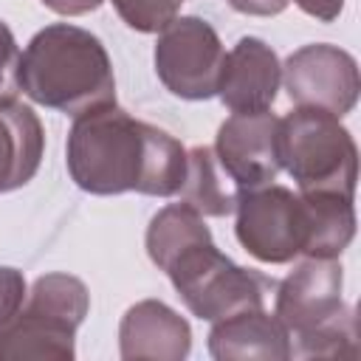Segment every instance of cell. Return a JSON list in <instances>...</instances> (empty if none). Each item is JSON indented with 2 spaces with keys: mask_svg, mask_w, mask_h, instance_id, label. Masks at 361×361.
Listing matches in <instances>:
<instances>
[{
  "mask_svg": "<svg viewBox=\"0 0 361 361\" xmlns=\"http://www.w3.org/2000/svg\"><path fill=\"white\" fill-rule=\"evenodd\" d=\"M214 155L237 189H257L276 178L279 166V118L268 110L228 116L214 141Z\"/></svg>",
  "mask_w": 361,
  "mask_h": 361,
  "instance_id": "30bf717a",
  "label": "cell"
},
{
  "mask_svg": "<svg viewBox=\"0 0 361 361\" xmlns=\"http://www.w3.org/2000/svg\"><path fill=\"white\" fill-rule=\"evenodd\" d=\"M45 8L62 14V17H82V14H90L96 11L104 0H39Z\"/></svg>",
  "mask_w": 361,
  "mask_h": 361,
  "instance_id": "603a6c76",
  "label": "cell"
},
{
  "mask_svg": "<svg viewBox=\"0 0 361 361\" xmlns=\"http://www.w3.org/2000/svg\"><path fill=\"white\" fill-rule=\"evenodd\" d=\"M209 353L217 361H288L290 336L274 313H265V307H248L212 322Z\"/></svg>",
  "mask_w": 361,
  "mask_h": 361,
  "instance_id": "4fadbf2b",
  "label": "cell"
},
{
  "mask_svg": "<svg viewBox=\"0 0 361 361\" xmlns=\"http://www.w3.org/2000/svg\"><path fill=\"white\" fill-rule=\"evenodd\" d=\"M164 274L189 313L203 322H217L248 307H262L265 296L276 288L271 276L228 259L212 237L183 248Z\"/></svg>",
  "mask_w": 361,
  "mask_h": 361,
  "instance_id": "8992f818",
  "label": "cell"
},
{
  "mask_svg": "<svg viewBox=\"0 0 361 361\" xmlns=\"http://www.w3.org/2000/svg\"><path fill=\"white\" fill-rule=\"evenodd\" d=\"M237 243L259 262L285 265L310 248V209L299 192L265 183L237 195Z\"/></svg>",
  "mask_w": 361,
  "mask_h": 361,
  "instance_id": "52a82bcc",
  "label": "cell"
},
{
  "mask_svg": "<svg viewBox=\"0 0 361 361\" xmlns=\"http://www.w3.org/2000/svg\"><path fill=\"white\" fill-rule=\"evenodd\" d=\"M25 296H28V285H25L23 271L0 265V341L6 338L14 319L20 316Z\"/></svg>",
  "mask_w": 361,
  "mask_h": 361,
  "instance_id": "d6986e66",
  "label": "cell"
},
{
  "mask_svg": "<svg viewBox=\"0 0 361 361\" xmlns=\"http://www.w3.org/2000/svg\"><path fill=\"white\" fill-rule=\"evenodd\" d=\"M180 203L192 206L203 217H228L237 206L240 189L220 166L212 147L186 149V178L178 189Z\"/></svg>",
  "mask_w": 361,
  "mask_h": 361,
  "instance_id": "9a60e30c",
  "label": "cell"
},
{
  "mask_svg": "<svg viewBox=\"0 0 361 361\" xmlns=\"http://www.w3.org/2000/svg\"><path fill=\"white\" fill-rule=\"evenodd\" d=\"M20 90L51 110L82 116L116 102V76L104 42L87 28L51 23L20 54Z\"/></svg>",
  "mask_w": 361,
  "mask_h": 361,
  "instance_id": "7a4b0ae2",
  "label": "cell"
},
{
  "mask_svg": "<svg viewBox=\"0 0 361 361\" xmlns=\"http://www.w3.org/2000/svg\"><path fill=\"white\" fill-rule=\"evenodd\" d=\"M282 85V62L276 51L259 37H243L226 54L217 96L231 113L271 110Z\"/></svg>",
  "mask_w": 361,
  "mask_h": 361,
  "instance_id": "8fae6325",
  "label": "cell"
},
{
  "mask_svg": "<svg viewBox=\"0 0 361 361\" xmlns=\"http://www.w3.org/2000/svg\"><path fill=\"white\" fill-rule=\"evenodd\" d=\"M152 59L161 85L172 96L189 102L217 96L226 48L220 34L203 17H175L166 28H161Z\"/></svg>",
  "mask_w": 361,
  "mask_h": 361,
  "instance_id": "ba28073f",
  "label": "cell"
},
{
  "mask_svg": "<svg viewBox=\"0 0 361 361\" xmlns=\"http://www.w3.org/2000/svg\"><path fill=\"white\" fill-rule=\"evenodd\" d=\"M338 257H305L276 282L274 316L290 336V358H355V313L341 299Z\"/></svg>",
  "mask_w": 361,
  "mask_h": 361,
  "instance_id": "3957f363",
  "label": "cell"
},
{
  "mask_svg": "<svg viewBox=\"0 0 361 361\" xmlns=\"http://www.w3.org/2000/svg\"><path fill=\"white\" fill-rule=\"evenodd\" d=\"M90 310V293L79 276H37L20 316L0 341V361H71L76 330Z\"/></svg>",
  "mask_w": 361,
  "mask_h": 361,
  "instance_id": "5b68a950",
  "label": "cell"
},
{
  "mask_svg": "<svg viewBox=\"0 0 361 361\" xmlns=\"http://www.w3.org/2000/svg\"><path fill=\"white\" fill-rule=\"evenodd\" d=\"M110 3L133 31L158 34L178 17L183 0H110Z\"/></svg>",
  "mask_w": 361,
  "mask_h": 361,
  "instance_id": "ac0fdd59",
  "label": "cell"
},
{
  "mask_svg": "<svg viewBox=\"0 0 361 361\" xmlns=\"http://www.w3.org/2000/svg\"><path fill=\"white\" fill-rule=\"evenodd\" d=\"M279 166L299 192L355 195L358 147L338 116L319 107H293L279 118Z\"/></svg>",
  "mask_w": 361,
  "mask_h": 361,
  "instance_id": "277c9868",
  "label": "cell"
},
{
  "mask_svg": "<svg viewBox=\"0 0 361 361\" xmlns=\"http://www.w3.org/2000/svg\"><path fill=\"white\" fill-rule=\"evenodd\" d=\"M310 209V248L305 257H338L355 237L353 197L336 192H299Z\"/></svg>",
  "mask_w": 361,
  "mask_h": 361,
  "instance_id": "2e32d148",
  "label": "cell"
},
{
  "mask_svg": "<svg viewBox=\"0 0 361 361\" xmlns=\"http://www.w3.org/2000/svg\"><path fill=\"white\" fill-rule=\"evenodd\" d=\"M192 350L189 322L158 299L127 307L118 324V353L124 361H180Z\"/></svg>",
  "mask_w": 361,
  "mask_h": 361,
  "instance_id": "7c38bea8",
  "label": "cell"
},
{
  "mask_svg": "<svg viewBox=\"0 0 361 361\" xmlns=\"http://www.w3.org/2000/svg\"><path fill=\"white\" fill-rule=\"evenodd\" d=\"M65 164L73 183L90 195L141 192L172 197L186 178V147L113 102L73 116Z\"/></svg>",
  "mask_w": 361,
  "mask_h": 361,
  "instance_id": "6da1fadb",
  "label": "cell"
},
{
  "mask_svg": "<svg viewBox=\"0 0 361 361\" xmlns=\"http://www.w3.org/2000/svg\"><path fill=\"white\" fill-rule=\"evenodd\" d=\"M290 0H228V6L240 14H251V17H276L288 8Z\"/></svg>",
  "mask_w": 361,
  "mask_h": 361,
  "instance_id": "44dd1931",
  "label": "cell"
},
{
  "mask_svg": "<svg viewBox=\"0 0 361 361\" xmlns=\"http://www.w3.org/2000/svg\"><path fill=\"white\" fill-rule=\"evenodd\" d=\"M307 17L319 20V23H333L341 8H344V0H293Z\"/></svg>",
  "mask_w": 361,
  "mask_h": 361,
  "instance_id": "7402d4cb",
  "label": "cell"
},
{
  "mask_svg": "<svg viewBox=\"0 0 361 361\" xmlns=\"http://www.w3.org/2000/svg\"><path fill=\"white\" fill-rule=\"evenodd\" d=\"M45 152V127L39 116L17 102H0V195L23 189L39 169Z\"/></svg>",
  "mask_w": 361,
  "mask_h": 361,
  "instance_id": "5bb4252c",
  "label": "cell"
},
{
  "mask_svg": "<svg viewBox=\"0 0 361 361\" xmlns=\"http://www.w3.org/2000/svg\"><path fill=\"white\" fill-rule=\"evenodd\" d=\"M212 231L200 212H195L186 203H169L164 206L147 226V254L149 259L166 271V265L192 243L209 240Z\"/></svg>",
  "mask_w": 361,
  "mask_h": 361,
  "instance_id": "e0dca14e",
  "label": "cell"
},
{
  "mask_svg": "<svg viewBox=\"0 0 361 361\" xmlns=\"http://www.w3.org/2000/svg\"><path fill=\"white\" fill-rule=\"evenodd\" d=\"M282 82L296 107H319L338 118L355 107L361 90L355 56L330 42L293 51L282 65Z\"/></svg>",
  "mask_w": 361,
  "mask_h": 361,
  "instance_id": "9c48e42d",
  "label": "cell"
},
{
  "mask_svg": "<svg viewBox=\"0 0 361 361\" xmlns=\"http://www.w3.org/2000/svg\"><path fill=\"white\" fill-rule=\"evenodd\" d=\"M17 68H20V48L11 34V28L0 20V102L14 99L20 90L17 85Z\"/></svg>",
  "mask_w": 361,
  "mask_h": 361,
  "instance_id": "ffe728a7",
  "label": "cell"
}]
</instances>
